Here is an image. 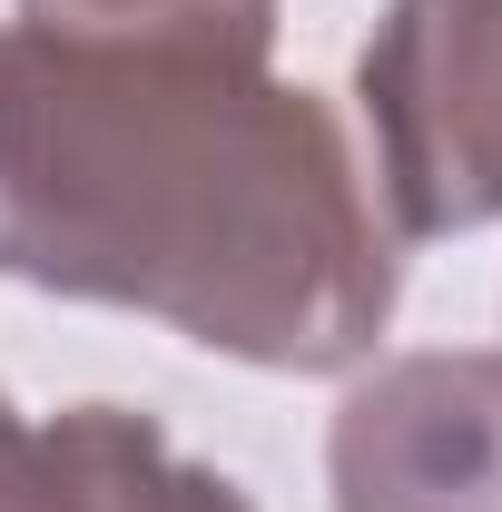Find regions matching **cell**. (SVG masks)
<instances>
[{
	"label": "cell",
	"mask_w": 502,
	"mask_h": 512,
	"mask_svg": "<svg viewBox=\"0 0 502 512\" xmlns=\"http://www.w3.org/2000/svg\"><path fill=\"white\" fill-rule=\"evenodd\" d=\"M0 276L256 375H355L404 247L345 119L266 60L0 20Z\"/></svg>",
	"instance_id": "6da1fadb"
},
{
	"label": "cell",
	"mask_w": 502,
	"mask_h": 512,
	"mask_svg": "<svg viewBox=\"0 0 502 512\" xmlns=\"http://www.w3.org/2000/svg\"><path fill=\"white\" fill-rule=\"evenodd\" d=\"M355 119L394 247L502 227V0H394L355 50Z\"/></svg>",
	"instance_id": "7a4b0ae2"
},
{
	"label": "cell",
	"mask_w": 502,
	"mask_h": 512,
	"mask_svg": "<svg viewBox=\"0 0 502 512\" xmlns=\"http://www.w3.org/2000/svg\"><path fill=\"white\" fill-rule=\"evenodd\" d=\"M335 512H502V345H414L345 384Z\"/></svg>",
	"instance_id": "3957f363"
},
{
	"label": "cell",
	"mask_w": 502,
	"mask_h": 512,
	"mask_svg": "<svg viewBox=\"0 0 502 512\" xmlns=\"http://www.w3.org/2000/svg\"><path fill=\"white\" fill-rule=\"evenodd\" d=\"M40 512H256L247 483L158 434L138 404H69L40 424Z\"/></svg>",
	"instance_id": "277c9868"
},
{
	"label": "cell",
	"mask_w": 502,
	"mask_h": 512,
	"mask_svg": "<svg viewBox=\"0 0 502 512\" xmlns=\"http://www.w3.org/2000/svg\"><path fill=\"white\" fill-rule=\"evenodd\" d=\"M30 30H79V40H188L227 60L276 50V0H20Z\"/></svg>",
	"instance_id": "5b68a950"
},
{
	"label": "cell",
	"mask_w": 502,
	"mask_h": 512,
	"mask_svg": "<svg viewBox=\"0 0 502 512\" xmlns=\"http://www.w3.org/2000/svg\"><path fill=\"white\" fill-rule=\"evenodd\" d=\"M0 512H40V424L0 394Z\"/></svg>",
	"instance_id": "8992f818"
}]
</instances>
